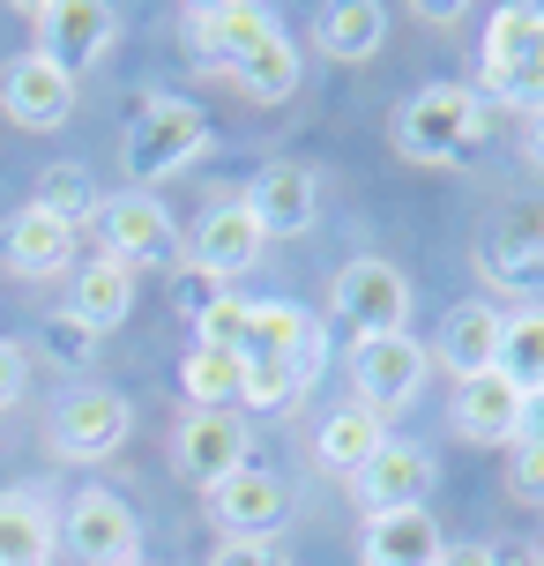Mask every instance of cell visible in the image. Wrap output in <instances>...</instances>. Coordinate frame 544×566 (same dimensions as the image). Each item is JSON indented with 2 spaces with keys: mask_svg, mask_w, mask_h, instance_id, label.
Segmentation results:
<instances>
[{
  "mask_svg": "<svg viewBox=\"0 0 544 566\" xmlns=\"http://www.w3.org/2000/svg\"><path fill=\"white\" fill-rule=\"evenodd\" d=\"M328 313L351 328V343L402 336V321H410V276H402L396 261H380V254H358V261L336 269V283H328Z\"/></svg>",
  "mask_w": 544,
  "mask_h": 566,
  "instance_id": "cell-4",
  "label": "cell"
},
{
  "mask_svg": "<svg viewBox=\"0 0 544 566\" xmlns=\"http://www.w3.org/2000/svg\"><path fill=\"white\" fill-rule=\"evenodd\" d=\"M440 552H448V537H440L432 507L366 514V530H358V559L366 566H440Z\"/></svg>",
  "mask_w": 544,
  "mask_h": 566,
  "instance_id": "cell-18",
  "label": "cell"
},
{
  "mask_svg": "<svg viewBox=\"0 0 544 566\" xmlns=\"http://www.w3.org/2000/svg\"><path fill=\"white\" fill-rule=\"evenodd\" d=\"M201 149H209L201 105H187V97H149L143 113H135V127H127V149L119 157H127V179L149 195L157 179H179Z\"/></svg>",
  "mask_w": 544,
  "mask_h": 566,
  "instance_id": "cell-3",
  "label": "cell"
},
{
  "mask_svg": "<svg viewBox=\"0 0 544 566\" xmlns=\"http://www.w3.org/2000/svg\"><path fill=\"white\" fill-rule=\"evenodd\" d=\"M508 492L530 500V507H544V440H515L508 448Z\"/></svg>",
  "mask_w": 544,
  "mask_h": 566,
  "instance_id": "cell-32",
  "label": "cell"
},
{
  "mask_svg": "<svg viewBox=\"0 0 544 566\" xmlns=\"http://www.w3.org/2000/svg\"><path fill=\"white\" fill-rule=\"evenodd\" d=\"M217 298H231V291H224L217 276H201V269H187V276H179V306H195V321H201L209 306H217Z\"/></svg>",
  "mask_w": 544,
  "mask_h": 566,
  "instance_id": "cell-35",
  "label": "cell"
},
{
  "mask_svg": "<svg viewBox=\"0 0 544 566\" xmlns=\"http://www.w3.org/2000/svg\"><path fill=\"white\" fill-rule=\"evenodd\" d=\"M201 343H209V350H239V358H247V298H217V306L201 313Z\"/></svg>",
  "mask_w": 544,
  "mask_h": 566,
  "instance_id": "cell-31",
  "label": "cell"
},
{
  "mask_svg": "<svg viewBox=\"0 0 544 566\" xmlns=\"http://www.w3.org/2000/svg\"><path fill=\"white\" fill-rule=\"evenodd\" d=\"M30 15H38V53L53 60L67 83L83 67H97L119 38V8H105V0H60V8H30Z\"/></svg>",
  "mask_w": 544,
  "mask_h": 566,
  "instance_id": "cell-7",
  "label": "cell"
},
{
  "mask_svg": "<svg viewBox=\"0 0 544 566\" xmlns=\"http://www.w3.org/2000/svg\"><path fill=\"white\" fill-rule=\"evenodd\" d=\"M500 328H508V313L492 306V298H462V306L440 321V343H432V358L456 373V380H478V373L500 366Z\"/></svg>",
  "mask_w": 544,
  "mask_h": 566,
  "instance_id": "cell-19",
  "label": "cell"
},
{
  "mask_svg": "<svg viewBox=\"0 0 544 566\" xmlns=\"http://www.w3.org/2000/svg\"><path fill=\"white\" fill-rule=\"evenodd\" d=\"M209 507H217V522H224V537H247V544H276V530L291 522V492L276 470H239V478H224L217 492H209Z\"/></svg>",
  "mask_w": 544,
  "mask_h": 566,
  "instance_id": "cell-13",
  "label": "cell"
},
{
  "mask_svg": "<svg viewBox=\"0 0 544 566\" xmlns=\"http://www.w3.org/2000/svg\"><path fill=\"white\" fill-rule=\"evenodd\" d=\"M485 552H492V566H544L537 544H485Z\"/></svg>",
  "mask_w": 544,
  "mask_h": 566,
  "instance_id": "cell-38",
  "label": "cell"
},
{
  "mask_svg": "<svg viewBox=\"0 0 544 566\" xmlns=\"http://www.w3.org/2000/svg\"><path fill=\"white\" fill-rule=\"evenodd\" d=\"M0 113L15 119V127H30V135H53L75 113V83L45 53H15L0 67Z\"/></svg>",
  "mask_w": 544,
  "mask_h": 566,
  "instance_id": "cell-12",
  "label": "cell"
},
{
  "mask_svg": "<svg viewBox=\"0 0 544 566\" xmlns=\"http://www.w3.org/2000/svg\"><path fill=\"white\" fill-rule=\"evenodd\" d=\"M440 566H492V552H485V544H448Z\"/></svg>",
  "mask_w": 544,
  "mask_h": 566,
  "instance_id": "cell-39",
  "label": "cell"
},
{
  "mask_svg": "<svg viewBox=\"0 0 544 566\" xmlns=\"http://www.w3.org/2000/svg\"><path fill=\"white\" fill-rule=\"evenodd\" d=\"M522 440H544V388L522 396Z\"/></svg>",
  "mask_w": 544,
  "mask_h": 566,
  "instance_id": "cell-40",
  "label": "cell"
},
{
  "mask_svg": "<svg viewBox=\"0 0 544 566\" xmlns=\"http://www.w3.org/2000/svg\"><path fill=\"white\" fill-rule=\"evenodd\" d=\"M485 119H492V105L478 97V90L432 83V90H418V97H402L396 149L410 157V165H470L478 142H485Z\"/></svg>",
  "mask_w": 544,
  "mask_h": 566,
  "instance_id": "cell-1",
  "label": "cell"
},
{
  "mask_svg": "<svg viewBox=\"0 0 544 566\" xmlns=\"http://www.w3.org/2000/svg\"><path fill=\"white\" fill-rule=\"evenodd\" d=\"M45 358L90 366V358H97V328H83V321H45Z\"/></svg>",
  "mask_w": 544,
  "mask_h": 566,
  "instance_id": "cell-33",
  "label": "cell"
},
{
  "mask_svg": "<svg viewBox=\"0 0 544 566\" xmlns=\"http://www.w3.org/2000/svg\"><path fill=\"white\" fill-rule=\"evenodd\" d=\"M448 424H456V440H470V448H515V440H522V388H515V380H500V373L456 380Z\"/></svg>",
  "mask_w": 544,
  "mask_h": 566,
  "instance_id": "cell-14",
  "label": "cell"
},
{
  "mask_svg": "<svg viewBox=\"0 0 544 566\" xmlns=\"http://www.w3.org/2000/svg\"><path fill=\"white\" fill-rule=\"evenodd\" d=\"M291 396H306V388H299V373H291V366H269V358H247V388H239V410H284Z\"/></svg>",
  "mask_w": 544,
  "mask_h": 566,
  "instance_id": "cell-30",
  "label": "cell"
},
{
  "mask_svg": "<svg viewBox=\"0 0 544 566\" xmlns=\"http://www.w3.org/2000/svg\"><path fill=\"white\" fill-rule=\"evenodd\" d=\"M261 247H269V239H261L254 209H247V201H217V209L195 224V239H187V254H195L187 269L231 283V276H247V269L261 261Z\"/></svg>",
  "mask_w": 544,
  "mask_h": 566,
  "instance_id": "cell-15",
  "label": "cell"
},
{
  "mask_svg": "<svg viewBox=\"0 0 544 566\" xmlns=\"http://www.w3.org/2000/svg\"><path fill=\"white\" fill-rule=\"evenodd\" d=\"M500 380H515L522 396H537L544 388V306H522L508 313V328H500Z\"/></svg>",
  "mask_w": 544,
  "mask_h": 566,
  "instance_id": "cell-28",
  "label": "cell"
},
{
  "mask_svg": "<svg viewBox=\"0 0 544 566\" xmlns=\"http://www.w3.org/2000/svg\"><path fill=\"white\" fill-rule=\"evenodd\" d=\"M426 373H432V350L410 336V328H402V336L351 343V402L373 410V418L410 410V402L426 396Z\"/></svg>",
  "mask_w": 544,
  "mask_h": 566,
  "instance_id": "cell-5",
  "label": "cell"
},
{
  "mask_svg": "<svg viewBox=\"0 0 544 566\" xmlns=\"http://www.w3.org/2000/svg\"><path fill=\"white\" fill-rule=\"evenodd\" d=\"M15 396H23V350H15V343L0 336V410H8Z\"/></svg>",
  "mask_w": 544,
  "mask_h": 566,
  "instance_id": "cell-36",
  "label": "cell"
},
{
  "mask_svg": "<svg viewBox=\"0 0 544 566\" xmlns=\"http://www.w3.org/2000/svg\"><path fill=\"white\" fill-rule=\"evenodd\" d=\"M239 388H247V358H239V350H209V343L187 350L179 396L195 402V410H239Z\"/></svg>",
  "mask_w": 544,
  "mask_h": 566,
  "instance_id": "cell-26",
  "label": "cell"
},
{
  "mask_svg": "<svg viewBox=\"0 0 544 566\" xmlns=\"http://www.w3.org/2000/svg\"><path fill=\"white\" fill-rule=\"evenodd\" d=\"M478 269H485L500 291H530V306H537V291H544V217L492 224L485 247H478Z\"/></svg>",
  "mask_w": 544,
  "mask_h": 566,
  "instance_id": "cell-20",
  "label": "cell"
},
{
  "mask_svg": "<svg viewBox=\"0 0 544 566\" xmlns=\"http://www.w3.org/2000/svg\"><path fill=\"white\" fill-rule=\"evenodd\" d=\"M247 209H254V224H261V239H299V231L314 224V201H321V187H314V171L306 165H261V179L247 187Z\"/></svg>",
  "mask_w": 544,
  "mask_h": 566,
  "instance_id": "cell-17",
  "label": "cell"
},
{
  "mask_svg": "<svg viewBox=\"0 0 544 566\" xmlns=\"http://www.w3.org/2000/svg\"><path fill=\"white\" fill-rule=\"evenodd\" d=\"M60 544L90 566H143V522H135V507L113 484H83L75 492V507L60 522Z\"/></svg>",
  "mask_w": 544,
  "mask_h": 566,
  "instance_id": "cell-6",
  "label": "cell"
},
{
  "mask_svg": "<svg viewBox=\"0 0 544 566\" xmlns=\"http://www.w3.org/2000/svg\"><path fill=\"white\" fill-rule=\"evenodd\" d=\"M135 313V269H119V261H83L75 276H67V321H83V328H119Z\"/></svg>",
  "mask_w": 544,
  "mask_h": 566,
  "instance_id": "cell-22",
  "label": "cell"
},
{
  "mask_svg": "<svg viewBox=\"0 0 544 566\" xmlns=\"http://www.w3.org/2000/svg\"><path fill=\"white\" fill-rule=\"evenodd\" d=\"M172 462H179L187 484L217 492L224 478L247 470V418H239V410H187L179 432H172Z\"/></svg>",
  "mask_w": 544,
  "mask_h": 566,
  "instance_id": "cell-8",
  "label": "cell"
},
{
  "mask_svg": "<svg viewBox=\"0 0 544 566\" xmlns=\"http://www.w3.org/2000/svg\"><path fill=\"white\" fill-rule=\"evenodd\" d=\"M209 566H291V559L276 552V544H247V537H224Z\"/></svg>",
  "mask_w": 544,
  "mask_h": 566,
  "instance_id": "cell-34",
  "label": "cell"
},
{
  "mask_svg": "<svg viewBox=\"0 0 544 566\" xmlns=\"http://www.w3.org/2000/svg\"><path fill=\"white\" fill-rule=\"evenodd\" d=\"M224 83L239 90V97H254V105H284L291 90H299V45L276 30V38H269V45H254L239 67H224Z\"/></svg>",
  "mask_w": 544,
  "mask_h": 566,
  "instance_id": "cell-27",
  "label": "cell"
},
{
  "mask_svg": "<svg viewBox=\"0 0 544 566\" xmlns=\"http://www.w3.org/2000/svg\"><path fill=\"white\" fill-rule=\"evenodd\" d=\"M97 179H90L83 165H53L45 171V179H38V209H45V217H60V224L75 231L83 224V217H97Z\"/></svg>",
  "mask_w": 544,
  "mask_h": 566,
  "instance_id": "cell-29",
  "label": "cell"
},
{
  "mask_svg": "<svg viewBox=\"0 0 544 566\" xmlns=\"http://www.w3.org/2000/svg\"><path fill=\"white\" fill-rule=\"evenodd\" d=\"M53 514L38 492H0V566H53Z\"/></svg>",
  "mask_w": 544,
  "mask_h": 566,
  "instance_id": "cell-24",
  "label": "cell"
},
{
  "mask_svg": "<svg viewBox=\"0 0 544 566\" xmlns=\"http://www.w3.org/2000/svg\"><path fill=\"white\" fill-rule=\"evenodd\" d=\"M276 38V8L261 0H209V8H187V45H195L201 67H239V60Z\"/></svg>",
  "mask_w": 544,
  "mask_h": 566,
  "instance_id": "cell-9",
  "label": "cell"
},
{
  "mask_svg": "<svg viewBox=\"0 0 544 566\" xmlns=\"http://www.w3.org/2000/svg\"><path fill=\"white\" fill-rule=\"evenodd\" d=\"M0 261H8L15 276H60V269L75 261V231L30 201V209H15L8 231H0Z\"/></svg>",
  "mask_w": 544,
  "mask_h": 566,
  "instance_id": "cell-21",
  "label": "cell"
},
{
  "mask_svg": "<svg viewBox=\"0 0 544 566\" xmlns=\"http://www.w3.org/2000/svg\"><path fill=\"white\" fill-rule=\"evenodd\" d=\"M314 38L328 60H373L380 38H388V8L380 0H336V8L314 15Z\"/></svg>",
  "mask_w": 544,
  "mask_h": 566,
  "instance_id": "cell-25",
  "label": "cell"
},
{
  "mask_svg": "<svg viewBox=\"0 0 544 566\" xmlns=\"http://www.w3.org/2000/svg\"><path fill=\"white\" fill-rule=\"evenodd\" d=\"M522 157H530V171H544V105L522 113Z\"/></svg>",
  "mask_w": 544,
  "mask_h": 566,
  "instance_id": "cell-37",
  "label": "cell"
},
{
  "mask_svg": "<svg viewBox=\"0 0 544 566\" xmlns=\"http://www.w3.org/2000/svg\"><path fill=\"white\" fill-rule=\"evenodd\" d=\"M380 448H388V418H373V410H358V402L328 410V418H321V432H314V454L336 470V478H358Z\"/></svg>",
  "mask_w": 544,
  "mask_h": 566,
  "instance_id": "cell-23",
  "label": "cell"
},
{
  "mask_svg": "<svg viewBox=\"0 0 544 566\" xmlns=\"http://www.w3.org/2000/svg\"><path fill=\"white\" fill-rule=\"evenodd\" d=\"M485 97L492 105H515V113H537L544 105V0L492 8V23H485Z\"/></svg>",
  "mask_w": 544,
  "mask_h": 566,
  "instance_id": "cell-2",
  "label": "cell"
},
{
  "mask_svg": "<svg viewBox=\"0 0 544 566\" xmlns=\"http://www.w3.org/2000/svg\"><path fill=\"white\" fill-rule=\"evenodd\" d=\"M97 239H105V261L135 269V261H165L172 254V217L165 201L143 195V187H119V195L97 201Z\"/></svg>",
  "mask_w": 544,
  "mask_h": 566,
  "instance_id": "cell-11",
  "label": "cell"
},
{
  "mask_svg": "<svg viewBox=\"0 0 544 566\" xmlns=\"http://www.w3.org/2000/svg\"><path fill=\"white\" fill-rule=\"evenodd\" d=\"M351 484V500L366 514H396V507H426V492H432V454L426 448H410V440H388V448L373 454Z\"/></svg>",
  "mask_w": 544,
  "mask_h": 566,
  "instance_id": "cell-16",
  "label": "cell"
},
{
  "mask_svg": "<svg viewBox=\"0 0 544 566\" xmlns=\"http://www.w3.org/2000/svg\"><path fill=\"white\" fill-rule=\"evenodd\" d=\"M127 432H135V410L113 388H75L53 410V454H67V462H105V454H119Z\"/></svg>",
  "mask_w": 544,
  "mask_h": 566,
  "instance_id": "cell-10",
  "label": "cell"
}]
</instances>
